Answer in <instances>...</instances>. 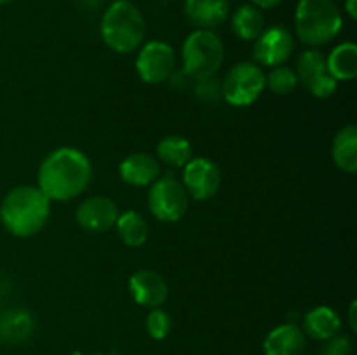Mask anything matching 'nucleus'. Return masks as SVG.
Returning a JSON list of instances; mask_svg holds the SVG:
<instances>
[{
  "mask_svg": "<svg viewBox=\"0 0 357 355\" xmlns=\"http://www.w3.org/2000/svg\"><path fill=\"white\" fill-rule=\"evenodd\" d=\"M37 178L49 200H72L91 184L93 164L79 148L61 146L42 160Z\"/></svg>",
  "mask_w": 357,
  "mask_h": 355,
  "instance_id": "obj_1",
  "label": "nucleus"
},
{
  "mask_svg": "<svg viewBox=\"0 0 357 355\" xmlns=\"http://www.w3.org/2000/svg\"><path fill=\"white\" fill-rule=\"evenodd\" d=\"M51 214V200L38 187H16L0 202V221L14 237L26 239L40 232Z\"/></svg>",
  "mask_w": 357,
  "mask_h": 355,
  "instance_id": "obj_2",
  "label": "nucleus"
},
{
  "mask_svg": "<svg viewBox=\"0 0 357 355\" xmlns=\"http://www.w3.org/2000/svg\"><path fill=\"white\" fill-rule=\"evenodd\" d=\"M101 38L115 52L129 54L143 45L146 23L131 0H114L101 16Z\"/></svg>",
  "mask_w": 357,
  "mask_h": 355,
  "instance_id": "obj_3",
  "label": "nucleus"
},
{
  "mask_svg": "<svg viewBox=\"0 0 357 355\" xmlns=\"http://www.w3.org/2000/svg\"><path fill=\"white\" fill-rule=\"evenodd\" d=\"M344 26V16L333 0H298L295 9V31L309 47L330 44Z\"/></svg>",
  "mask_w": 357,
  "mask_h": 355,
  "instance_id": "obj_4",
  "label": "nucleus"
},
{
  "mask_svg": "<svg viewBox=\"0 0 357 355\" xmlns=\"http://www.w3.org/2000/svg\"><path fill=\"white\" fill-rule=\"evenodd\" d=\"M183 72L190 79L201 80L215 77L225 59V45L213 30H194L181 47Z\"/></svg>",
  "mask_w": 357,
  "mask_h": 355,
  "instance_id": "obj_5",
  "label": "nucleus"
},
{
  "mask_svg": "<svg viewBox=\"0 0 357 355\" xmlns=\"http://www.w3.org/2000/svg\"><path fill=\"white\" fill-rule=\"evenodd\" d=\"M265 89V72L257 63H237L222 82V97L232 106H250Z\"/></svg>",
  "mask_w": 357,
  "mask_h": 355,
  "instance_id": "obj_6",
  "label": "nucleus"
},
{
  "mask_svg": "<svg viewBox=\"0 0 357 355\" xmlns=\"http://www.w3.org/2000/svg\"><path fill=\"white\" fill-rule=\"evenodd\" d=\"M188 198L181 181L173 176H159L149 191L150 212L159 221L176 223L187 214Z\"/></svg>",
  "mask_w": 357,
  "mask_h": 355,
  "instance_id": "obj_7",
  "label": "nucleus"
},
{
  "mask_svg": "<svg viewBox=\"0 0 357 355\" xmlns=\"http://www.w3.org/2000/svg\"><path fill=\"white\" fill-rule=\"evenodd\" d=\"M176 70V54L167 42L150 40L142 45L136 58V72L139 79L150 86L167 82Z\"/></svg>",
  "mask_w": 357,
  "mask_h": 355,
  "instance_id": "obj_8",
  "label": "nucleus"
},
{
  "mask_svg": "<svg viewBox=\"0 0 357 355\" xmlns=\"http://www.w3.org/2000/svg\"><path fill=\"white\" fill-rule=\"evenodd\" d=\"M296 79L316 97H330L337 90L338 82L326 68V56L319 49L303 51L296 59Z\"/></svg>",
  "mask_w": 357,
  "mask_h": 355,
  "instance_id": "obj_9",
  "label": "nucleus"
},
{
  "mask_svg": "<svg viewBox=\"0 0 357 355\" xmlns=\"http://www.w3.org/2000/svg\"><path fill=\"white\" fill-rule=\"evenodd\" d=\"M181 184L188 197L195 200H209L218 194L222 184V171L213 160L195 157L183 166Z\"/></svg>",
  "mask_w": 357,
  "mask_h": 355,
  "instance_id": "obj_10",
  "label": "nucleus"
},
{
  "mask_svg": "<svg viewBox=\"0 0 357 355\" xmlns=\"http://www.w3.org/2000/svg\"><path fill=\"white\" fill-rule=\"evenodd\" d=\"M295 40H293L291 31L281 24H274L271 28H265L260 37L255 40L253 58L257 65L264 66H279L284 65L293 54Z\"/></svg>",
  "mask_w": 357,
  "mask_h": 355,
  "instance_id": "obj_11",
  "label": "nucleus"
},
{
  "mask_svg": "<svg viewBox=\"0 0 357 355\" xmlns=\"http://www.w3.org/2000/svg\"><path fill=\"white\" fill-rule=\"evenodd\" d=\"M119 209L108 197H89L77 207V225L89 233H103L115 226Z\"/></svg>",
  "mask_w": 357,
  "mask_h": 355,
  "instance_id": "obj_12",
  "label": "nucleus"
},
{
  "mask_svg": "<svg viewBox=\"0 0 357 355\" xmlns=\"http://www.w3.org/2000/svg\"><path fill=\"white\" fill-rule=\"evenodd\" d=\"M129 292L135 303L145 308H160L169 296L166 281L153 270H138L129 278Z\"/></svg>",
  "mask_w": 357,
  "mask_h": 355,
  "instance_id": "obj_13",
  "label": "nucleus"
},
{
  "mask_svg": "<svg viewBox=\"0 0 357 355\" xmlns=\"http://www.w3.org/2000/svg\"><path fill=\"white\" fill-rule=\"evenodd\" d=\"M183 13L195 30H215L230 16V0H185Z\"/></svg>",
  "mask_w": 357,
  "mask_h": 355,
  "instance_id": "obj_14",
  "label": "nucleus"
},
{
  "mask_svg": "<svg viewBox=\"0 0 357 355\" xmlns=\"http://www.w3.org/2000/svg\"><path fill=\"white\" fill-rule=\"evenodd\" d=\"M119 174L131 187H149L160 176V162L150 153L136 152L122 160Z\"/></svg>",
  "mask_w": 357,
  "mask_h": 355,
  "instance_id": "obj_15",
  "label": "nucleus"
},
{
  "mask_svg": "<svg viewBox=\"0 0 357 355\" xmlns=\"http://www.w3.org/2000/svg\"><path fill=\"white\" fill-rule=\"evenodd\" d=\"M305 350V334L302 327L288 322L274 327L265 336V355H302Z\"/></svg>",
  "mask_w": 357,
  "mask_h": 355,
  "instance_id": "obj_16",
  "label": "nucleus"
},
{
  "mask_svg": "<svg viewBox=\"0 0 357 355\" xmlns=\"http://www.w3.org/2000/svg\"><path fill=\"white\" fill-rule=\"evenodd\" d=\"M342 319L333 308L326 305H319L309 310L303 317V334L312 340L326 341L340 333Z\"/></svg>",
  "mask_w": 357,
  "mask_h": 355,
  "instance_id": "obj_17",
  "label": "nucleus"
},
{
  "mask_svg": "<svg viewBox=\"0 0 357 355\" xmlns=\"http://www.w3.org/2000/svg\"><path fill=\"white\" fill-rule=\"evenodd\" d=\"M333 162L340 171L354 174L357 171V127L349 124L337 132L331 148Z\"/></svg>",
  "mask_w": 357,
  "mask_h": 355,
  "instance_id": "obj_18",
  "label": "nucleus"
},
{
  "mask_svg": "<svg viewBox=\"0 0 357 355\" xmlns=\"http://www.w3.org/2000/svg\"><path fill=\"white\" fill-rule=\"evenodd\" d=\"M265 30L264 14L253 3H243L232 14V31L244 42L257 40Z\"/></svg>",
  "mask_w": 357,
  "mask_h": 355,
  "instance_id": "obj_19",
  "label": "nucleus"
},
{
  "mask_svg": "<svg viewBox=\"0 0 357 355\" xmlns=\"http://www.w3.org/2000/svg\"><path fill=\"white\" fill-rule=\"evenodd\" d=\"M326 68L335 80H352L357 75V45L344 42L326 58Z\"/></svg>",
  "mask_w": 357,
  "mask_h": 355,
  "instance_id": "obj_20",
  "label": "nucleus"
},
{
  "mask_svg": "<svg viewBox=\"0 0 357 355\" xmlns=\"http://www.w3.org/2000/svg\"><path fill=\"white\" fill-rule=\"evenodd\" d=\"M33 331V319L24 310H10L0 317V340L17 345L28 340Z\"/></svg>",
  "mask_w": 357,
  "mask_h": 355,
  "instance_id": "obj_21",
  "label": "nucleus"
},
{
  "mask_svg": "<svg viewBox=\"0 0 357 355\" xmlns=\"http://www.w3.org/2000/svg\"><path fill=\"white\" fill-rule=\"evenodd\" d=\"M115 228L128 247H142L149 239V223L136 211H126L119 214Z\"/></svg>",
  "mask_w": 357,
  "mask_h": 355,
  "instance_id": "obj_22",
  "label": "nucleus"
},
{
  "mask_svg": "<svg viewBox=\"0 0 357 355\" xmlns=\"http://www.w3.org/2000/svg\"><path fill=\"white\" fill-rule=\"evenodd\" d=\"M192 159V145L183 136L169 134L157 143V160L169 167H183Z\"/></svg>",
  "mask_w": 357,
  "mask_h": 355,
  "instance_id": "obj_23",
  "label": "nucleus"
},
{
  "mask_svg": "<svg viewBox=\"0 0 357 355\" xmlns=\"http://www.w3.org/2000/svg\"><path fill=\"white\" fill-rule=\"evenodd\" d=\"M296 86H298V79H296L295 70L284 65L274 66L265 75V87H268L278 96H288L296 89Z\"/></svg>",
  "mask_w": 357,
  "mask_h": 355,
  "instance_id": "obj_24",
  "label": "nucleus"
},
{
  "mask_svg": "<svg viewBox=\"0 0 357 355\" xmlns=\"http://www.w3.org/2000/svg\"><path fill=\"white\" fill-rule=\"evenodd\" d=\"M146 333L152 340H164L171 331V317L162 308H152L145 320Z\"/></svg>",
  "mask_w": 357,
  "mask_h": 355,
  "instance_id": "obj_25",
  "label": "nucleus"
},
{
  "mask_svg": "<svg viewBox=\"0 0 357 355\" xmlns=\"http://www.w3.org/2000/svg\"><path fill=\"white\" fill-rule=\"evenodd\" d=\"M195 94L206 103H216L222 97V84L215 77L195 80Z\"/></svg>",
  "mask_w": 357,
  "mask_h": 355,
  "instance_id": "obj_26",
  "label": "nucleus"
},
{
  "mask_svg": "<svg viewBox=\"0 0 357 355\" xmlns=\"http://www.w3.org/2000/svg\"><path fill=\"white\" fill-rule=\"evenodd\" d=\"M352 352V341L351 338L345 334H335L333 338L324 341L323 348H321V355H351Z\"/></svg>",
  "mask_w": 357,
  "mask_h": 355,
  "instance_id": "obj_27",
  "label": "nucleus"
},
{
  "mask_svg": "<svg viewBox=\"0 0 357 355\" xmlns=\"http://www.w3.org/2000/svg\"><path fill=\"white\" fill-rule=\"evenodd\" d=\"M284 0H250V3H253L258 9H274V7L281 6Z\"/></svg>",
  "mask_w": 357,
  "mask_h": 355,
  "instance_id": "obj_28",
  "label": "nucleus"
},
{
  "mask_svg": "<svg viewBox=\"0 0 357 355\" xmlns=\"http://www.w3.org/2000/svg\"><path fill=\"white\" fill-rule=\"evenodd\" d=\"M345 13L352 21L357 19V0H345Z\"/></svg>",
  "mask_w": 357,
  "mask_h": 355,
  "instance_id": "obj_29",
  "label": "nucleus"
},
{
  "mask_svg": "<svg viewBox=\"0 0 357 355\" xmlns=\"http://www.w3.org/2000/svg\"><path fill=\"white\" fill-rule=\"evenodd\" d=\"M356 308H357V303L352 301L351 303V308H349V326H351V329L357 331V317H356Z\"/></svg>",
  "mask_w": 357,
  "mask_h": 355,
  "instance_id": "obj_30",
  "label": "nucleus"
},
{
  "mask_svg": "<svg viewBox=\"0 0 357 355\" xmlns=\"http://www.w3.org/2000/svg\"><path fill=\"white\" fill-rule=\"evenodd\" d=\"M80 2H82L86 7H89V9H96V7L101 3V0H80Z\"/></svg>",
  "mask_w": 357,
  "mask_h": 355,
  "instance_id": "obj_31",
  "label": "nucleus"
},
{
  "mask_svg": "<svg viewBox=\"0 0 357 355\" xmlns=\"http://www.w3.org/2000/svg\"><path fill=\"white\" fill-rule=\"evenodd\" d=\"M13 2V0H0V6H6V3Z\"/></svg>",
  "mask_w": 357,
  "mask_h": 355,
  "instance_id": "obj_32",
  "label": "nucleus"
}]
</instances>
